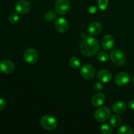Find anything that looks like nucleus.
I'll list each match as a JSON object with an SVG mask.
<instances>
[{
  "label": "nucleus",
  "instance_id": "1",
  "mask_svg": "<svg viewBox=\"0 0 134 134\" xmlns=\"http://www.w3.org/2000/svg\"><path fill=\"white\" fill-rule=\"evenodd\" d=\"M99 44L98 41L93 37L83 39L80 45V51L85 56H92L98 52Z\"/></svg>",
  "mask_w": 134,
  "mask_h": 134
},
{
  "label": "nucleus",
  "instance_id": "2",
  "mask_svg": "<svg viewBox=\"0 0 134 134\" xmlns=\"http://www.w3.org/2000/svg\"><path fill=\"white\" fill-rule=\"evenodd\" d=\"M40 124L44 130L48 131L54 130L57 126V121L55 118L48 115L42 116L40 120Z\"/></svg>",
  "mask_w": 134,
  "mask_h": 134
},
{
  "label": "nucleus",
  "instance_id": "3",
  "mask_svg": "<svg viewBox=\"0 0 134 134\" xmlns=\"http://www.w3.org/2000/svg\"><path fill=\"white\" fill-rule=\"evenodd\" d=\"M109 58L111 62L117 66H122L126 63L125 54L120 50L116 49L111 51Z\"/></svg>",
  "mask_w": 134,
  "mask_h": 134
},
{
  "label": "nucleus",
  "instance_id": "4",
  "mask_svg": "<svg viewBox=\"0 0 134 134\" xmlns=\"http://www.w3.org/2000/svg\"><path fill=\"white\" fill-rule=\"evenodd\" d=\"M71 4L69 0H57L55 4V9L58 14L64 15L69 13Z\"/></svg>",
  "mask_w": 134,
  "mask_h": 134
},
{
  "label": "nucleus",
  "instance_id": "5",
  "mask_svg": "<svg viewBox=\"0 0 134 134\" xmlns=\"http://www.w3.org/2000/svg\"><path fill=\"white\" fill-rule=\"evenodd\" d=\"M110 114H111V112L108 107H102L98 109L96 111L94 116H95V119L97 121L99 122H103L108 120Z\"/></svg>",
  "mask_w": 134,
  "mask_h": 134
},
{
  "label": "nucleus",
  "instance_id": "6",
  "mask_svg": "<svg viewBox=\"0 0 134 134\" xmlns=\"http://www.w3.org/2000/svg\"><path fill=\"white\" fill-rule=\"evenodd\" d=\"M39 58V54L37 51L32 48H27L24 54V59L27 63L34 64L37 62Z\"/></svg>",
  "mask_w": 134,
  "mask_h": 134
},
{
  "label": "nucleus",
  "instance_id": "7",
  "mask_svg": "<svg viewBox=\"0 0 134 134\" xmlns=\"http://www.w3.org/2000/svg\"><path fill=\"white\" fill-rule=\"evenodd\" d=\"M31 9L30 2L26 0H20L16 3L15 10L18 14H26Z\"/></svg>",
  "mask_w": 134,
  "mask_h": 134
},
{
  "label": "nucleus",
  "instance_id": "8",
  "mask_svg": "<svg viewBox=\"0 0 134 134\" xmlns=\"http://www.w3.org/2000/svg\"><path fill=\"white\" fill-rule=\"evenodd\" d=\"M81 74L83 78L86 79H91L95 75V69L92 65L86 64L81 68Z\"/></svg>",
  "mask_w": 134,
  "mask_h": 134
},
{
  "label": "nucleus",
  "instance_id": "9",
  "mask_svg": "<svg viewBox=\"0 0 134 134\" xmlns=\"http://www.w3.org/2000/svg\"><path fill=\"white\" fill-rule=\"evenodd\" d=\"M15 69L14 63L10 60H3L0 63V71L5 74L13 73Z\"/></svg>",
  "mask_w": 134,
  "mask_h": 134
},
{
  "label": "nucleus",
  "instance_id": "10",
  "mask_svg": "<svg viewBox=\"0 0 134 134\" xmlns=\"http://www.w3.org/2000/svg\"><path fill=\"white\" fill-rule=\"evenodd\" d=\"M130 81V76L126 72H121L116 76L115 82L118 86H123L126 85Z\"/></svg>",
  "mask_w": 134,
  "mask_h": 134
},
{
  "label": "nucleus",
  "instance_id": "11",
  "mask_svg": "<svg viewBox=\"0 0 134 134\" xmlns=\"http://www.w3.org/2000/svg\"><path fill=\"white\" fill-rule=\"evenodd\" d=\"M55 27L56 30L61 34H64L68 30V22L66 19L64 18H57L55 21Z\"/></svg>",
  "mask_w": 134,
  "mask_h": 134
},
{
  "label": "nucleus",
  "instance_id": "12",
  "mask_svg": "<svg viewBox=\"0 0 134 134\" xmlns=\"http://www.w3.org/2000/svg\"><path fill=\"white\" fill-rule=\"evenodd\" d=\"M102 47L105 51L112 49L115 44V38L111 35H107L102 39Z\"/></svg>",
  "mask_w": 134,
  "mask_h": 134
},
{
  "label": "nucleus",
  "instance_id": "13",
  "mask_svg": "<svg viewBox=\"0 0 134 134\" xmlns=\"http://www.w3.org/2000/svg\"><path fill=\"white\" fill-rule=\"evenodd\" d=\"M98 78L101 82L107 83L111 81V79H112V75L110 73L109 71L107 70V69H102L98 72Z\"/></svg>",
  "mask_w": 134,
  "mask_h": 134
},
{
  "label": "nucleus",
  "instance_id": "14",
  "mask_svg": "<svg viewBox=\"0 0 134 134\" xmlns=\"http://www.w3.org/2000/svg\"><path fill=\"white\" fill-rule=\"evenodd\" d=\"M102 25L98 22H94L89 25L88 32L91 35H97L102 31Z\"/></svg>",
  "mask_w": 134,
  "mask_h": 134
},
{
  "label": "nucleus",
  "instance_id": "15",
  "mask_svg": "<svg viewBox=\"0 0 134 134\" xmlns=\"http://www.w3.org/2000/svg\"><path fill=\"white\" fill-rule=\"evenodd\" d=\"M105 102V96L102 93L98 92L93 97L92 99V103L94 107H99Z\"/></svg>",
  "mask_w": 134,
  "mask_h": 134
},
{
  "label": "nucleus",
  "instance_id": "16",
  "mask_svg": "<svg viewBox=\"0 0 134 134\" xmlns=\"http://www.w3.org/2000/svg\"><path fill=\"white\" fill-rule=\"evenodd\" d=\"M126 109V105L124 102L119 101L113 105V110L116 113H122Z\"/></svg>",
  "mask_w": 134,
  "mask_h": 134
},
{
  "label": "nucleus",
  "instance_id": "17",
  "mask_svg": "<svg viewBox=\"0 0 134 134\" xmlns=\"http://www.w3.org/2000/svg\"><path fill=\"white\" fill-rule=\"evenodd\" d=\"M121 123V118L117 115H113L110 119V124L115 128H117Z\"/></svg>",
  "mask_w": 134,
  "mask_h": 134
},
{
  "label": "nucleus",
  "instance_id": "18",
  "mask_svg": "<svg viewBox=\"0 0 134 134\" xmlns=\"http://www.w3.org/2000/svg\"><path fill=\"white\" fill-rule=\"evenodd\" d=\"M69 65L71 66V68H72L73 69H79L81 66V61H80L79 59L77 57H73L69 60Z\"/></svg>",
  "mask_w": 134,
  "mask_h": 134
},
{
  "label": "nucleus",
  "instance_id": "19",
  "mask_svg": "<svg viewBox=\"0 0 134 134\" xmlns=\"http://www.w3.org/2000/svg\"><path fill=\"white\" fill-rule=\"evenodd\" d=\"M118 133L119 134H133V131L130 127L128 126H123L119 128Z\"/></svg>",
  "mask_w": 134,
  "mask_h": 134
},
{
  "label": "nucleus",
  "instance_id": "20",
  "mask_svg": "<svg viewBox=\"0 0 134 134\" xmlns=\"http://www.w3.org/2000/svg\"><path fill=\"white\" fill-rule=\"evenodd\" d=\"M109 58L108 53L105 51H101L97 55V59L101 62H105L107 61Z\"/></svg>",
  "mask_w": 134,
  "mask_h": 134
},
{
  "label": "nucleus",
  "instance_id": "21",
  "mask_svg": "<svg viewBox=\"0 0 134 134\" xmlns=\"http://www.w3.org/2000/svg\"><path fill=\"white\" fill-rule=\"evenodd\" d=\"M101 132L103 134H111L113 132V129L109 125L104 124L101 127Z\"/></svg>",
  "mask_w": 134,
  "mask_h": 134
},
{
  "label": "nucleus",
  "instance_id": "22",
  "mask_svg": "<svg viewBox=\"0 0 134 134\" xmlns=\"http://www.w3.org/2000/svg\"><path fill=\"white\" fill-rule=\"evenodd\" d=\"M56 18V13L54 11H48L44 15V20L48 22H51Z\"/></svg>",
  "mask_w": 134,
  "mask_h": 134
},
{
  "label": "nucleus",
  "instance_id": "23",
  "mask_svg": "<svg viewBox=\"0 0 134 134\" xmlns=\"http://www.w3.org/2000/svg\"><path fill=\"white\" fill-rule=\"evenodd\" d=\"M18 20H19V16L16 13H12L9 17V22L12 24H15L16 23H17Z\"/></svg>",
  "mask_w": 134,
  "mask_h": 134
},
{
  "label": "nucleus",
  "instance_id": "24",
  "mask_svg": "<svg viewBox=\"0 0 134 134\" xmlns=\"http://www.w3.org/2000/svg\"><path fill=\"white\" fill-rule=\"evenodd\" d=\"M98 5L101 10H105L108 5V0H99L98 1Z\"/></svg>",
  "mask_w": 134,
  "mask_h": 134
},
{
  "label": "nucleus",
  "instance_id": "25",
  "mask_svg": "<svg viewBox=\"0 0 134 134\" xmlns=\"http://www.w3.org/2000/svg\"><path fill=\"white\" fill-rule=\"evenodd\" d=\"M93 87H94V90L98 93L101 92V91L103 90V85H102V84L101 82H97L96 83H94Z\"/></svg>",
  "mask_w": 134,
  "mask_h": 134
},
{
  "label": "nucleus",
  "instance_id": "26",
  "mask_svg": "<svg viewBox=\"0 0 134 134\" xmlns=\"http://www.w3.org/2000/svg\"><path fill=\"white\" fill-rule=\"evenodd\" d=\"M6 102L3 99H2V98H0V111H2V110L5 109V107H6Z\"/></svg>",
  "mask_w": 134,
  "mask_h": 134
},
{
  "label": "nucleus",
  "instance_id": "27",
  "mask_svg": "<svg viewBox=\"0 0 134 134\" xmlns=\"http://www.w3.org/2000/svg\"><path fill=\"white\" fill-rule=\"evenodd\" d=\"M128 107L130 109L134 110V100H131L128 102Z\"/></svg>",
  "mask_w": 134,
  "mask_h": 134
},
{
  "label": "nucleus",
  "instance_id": "28",
  "mask_svg": "<svg viewBox=\"0 0 134 134\" xmlns=\"http://www.w3.org/2000/svg\"><path fill=\"white\" fill-rule=\"evenodd\" d=\"M97 8L96 7H90V9H89V12L91 13H96L97 11Z\"/></svg>",
  "mask_w": 134,
  "mask_h": 134
}]
</instances>
